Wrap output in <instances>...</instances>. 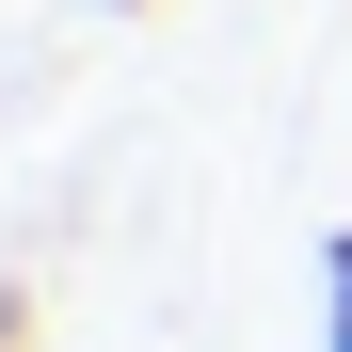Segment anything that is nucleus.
Instances as JSON below:
<instances>
[{"label":"nucleus","mask_w":352,"mask_h":352,"mask_svg":"<svg viewBox=\"0 0 352 352\" xmlns=\"http://www.w3.org/2000/svg\"><path fill=\"white\" fill-rule=\"evenodd\" d=\"M112 16H144V0H112Z\"/></svg>","instance_id":"7ed1b4c3"},{"label":"nucleus","mask_w":352,"mask_h":352,"mask_svg":"<svg viewBox=\"0 0 352 352\" xmlns=\"http://www.w3.org/2000/svg\"><path fill=\"white\" fill-rule=\"evenodd\" d=\"M320 352H352V224L320 241Z\"/></svg>","instance_id":"f257e3e1"},{"label":"nucleus","mask_w":352,"mask_h":352,"mask_svg":"<svg viewBox=\"0 0 352 352\" xmlns=\"http://www.w3.org/2000/svg\"><path fill=\"white\" fill-rule=\"evenodd\" d=\"M0 352H32V288H0Z\"/></svg>","instance_id":"f03ea898"}]
</instances>
